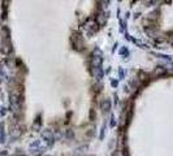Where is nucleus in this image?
Wrapping results in <instances>:
<instances>
[{"instance_id":"obj_1","label":"nucleus","mask_w":173,"mask_h":156,"mask_svg":"<svg viewBox=\"0 0 173 156\" xmlns=\"http://www.w3.org/2000/svg\"><path fill=\"white\" fill-rule=\"evenodd\" d=\"M70 41H72V46H73L76 50H78V51H82V50H83L85 43H83V39H82V37H81L79 33L74 31L73 34H72Z\"/></svg>"},{"instance_id":"obj_2","label":"nucleus","mask_w":173,"mask_h":156,"mask_svg":"<svg viewBox=\"0 0 173 156\" xmlns=\"http://www.w3.org/2000/svg\"><path fill=\"white\" fill-rule=\"evenodd\" d=\"M43 138L46 139V142H47V144L51 146L54 144V142H55V138H54V134H52V131H50V130H46V131H43Z\"/></svg>"},{"instance_id":"obj_3","label":"nucleus","mask_w":173,"mask_h":156,"mask_svg":"<svg viewBox=\"0 0 173 156\" xmlns=\"http://www.w3.org/2000/svg\"><path fill=\"white\" fill-rule=\"evenodd\" d=\"M107 14H105L104 12H100L98 16H97V23L99 26H104L105 23H107Z\"/></svg>"},{"instance_id":"obj_4","label":"nucleus","mask_w":173,"mask_h":156,"mask_svg":"<svg viewBox=\"0 0 173 156\" xmlns=\"http://www.w3.org/2000/svg\"><path fill=\"white\" fill-rule=\"evenodd\" d=\"M22 134V130H21V126H18V125H16V126H13V128L11 129V136L13 139H16V138H18Z\"/></svg>"},{"instance_id":"obj_5","label":"nucleus","mask_w":173,"mask_h":156,"mask_svg":"<svg viewBox=\"0 0 173 156\" xmlns=\"http://www.w3.org/2000/svg\"><path fill=\"white\" fill-rule=\"evenodd\" d=\"M100 107H102V109L104 112H107L109 108H111V100H109V99H104L102 103H100Z\"/></svg>"},{"instance_id":"obj_6","label":"nucleus","mask_w":173,"mask_h":156,"mask_svg":"<svg viewBox=\"0 0 173 156\" xmlns=\"http://www.w3.org/2000/svg\"><path fill=\"white\" fill-rule=\"evenodd\" d=\"M164 73H165V69H164V68H156V69H155V72H154V76H155V77H159V76H161V74H164Z\"/></svg>"},{"instance_id":"obj_7","label":"nucleus","mask_w":173,"mask_h":156,"mask_svg":"<svg viewBox=\"0 0 173 156\" xmlns=\"http://www.w3.org/2000/svg\"><path fill=\"white\" fill-rule=\"evenodd\" d=\"M171 43H172V46H173V38H172V41H171Z\"/></svg>"}]
</instances>
